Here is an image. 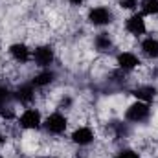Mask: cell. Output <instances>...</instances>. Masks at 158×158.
<instances>
[{
  "mask_svg": "<svg viewBox=\"0 0 158 158\" xmlns=\"http://www.w3.org/2000/svg\"><path fill=\"white\" fill-rule=\"evenodd\" d=\"M119 6L123 9H134L138 6V0H119Z\"/></svg>",
  "mask_w": 158,
  "mask_h": 158,
  "instance_id": "17",
  "label": "cell"
},
{
  "mask_svg": "<svg viewBox=\"0 0 158 158\" xmlns=\"http://www.w3.org/2000/svg\"><path fill=\"white\" fill-rule=\"evenodd\" d=\"M142 50H143V53H145L147 57L156 59L158 57V40L153 39V37H147V39L142 42Z\"/></svg>",
  "mask_w": 158,
  "mask_h": 158,
  "instance_id": "11",
  "label": "cell"
},
{
  "mask_svg": "<svg viewBox=\"0 0 158 158\" xmlns=\"http://www.w3.org/2000/svg\"><path fill=\"white\" fill-rule=\"evenodd\" d=\"M33 85H24V86H20L19 90H17V99L19 101H22V103H30L31 99H33Z\"/></svg>",
  "mask_w": 158,
  "mask_h": 158,
  "instance_id": "14",
  "label": "cell"
},
{
  "mask_svg": "<svg viewBox=\"0 0 158 158\" xmlns=\"http://www.w3.org/2000/svg\"><path fill=\"white\" fill-rule=\"evenodd\" d=\"M2 143H4V136L0 134V145H2Z\"/></svg>",
  "mask_w": 158,
  "mask_h": 158,
  "instance_id": "21",
  "label": "cell"
},
{
  "mask_svg": "<svg viewBox=\"0 0 158 158\" xmlns=\"http://www.w3.org/2000/svg\"><path fill=\"white\" fill-rule=\"evenodd\" d=\"M125 30L131 33V35H143L145 33V20L142 15H131L127 20H125Z\"/></svg>",
  "mask_w": 158,
  "mask_h": 158,
  "instance_id": "5",
  "label": "cell"
},
{
  "mask_svg": "<svg viewBox=\"0 0 158 158\" xmlns=\"http://www.w3.org/2000/svg\"><path fill=\"white\" fill-rule=\"evenodd\" d=\"M116 158H140V155L136 151H132V149H123L116 155Z\"/></svg>",
  "mask_w": 158,
  "mask_h": 158,
  "instance_id": "16",
  "label": "cell"
},
{
  "mask_svg": "<svg viewBox=\"0 0 158 158\" xmlns=\"http://www.w3.org/2000/svg\"><path fill=\"white\" fill-rule=\"evenodd\" d=\"M2 116H4V118H7V119H11L15 114H13L11 110H2Z\"/></svg>",
  "mask_w": 158,
  "mask_h": 158,
  "instance_id": "19",
  "label": "cell"
},
{
  "mask_svg": "<svg viewBox=\"0 0 158 158\" xmlns=\"http://www.w3.org/2000/svg\"><path fill=\"white\" fill-rule=\"evenodd\" d=\"M72 142L77 143V145H88V143H92L94 142L92 129H88V127H79V129H76L74 134H72Z\"/></svg>",
  "mask_w": 158,
  "mask_h": 158,
  "instance_id": "8",
  "label": "cell"
},
{
  "mask_svg": "<svg viewBox=\"0 0 158 158\" xmlns=\"http://www.w3.org/2000/svg\"><path fill=\"white\" fill-rule=\"evenodd\" d=\"M88 22L94 24V26H105V24H110L112 22V13L109 7L105 6H98V7H92L88 11Z\"/></svg>",
  "mask_w": 158,
  "mask_h": 158,
  "instance_id": "2",
  "label": "cell"
},
{
  "mask_svg": "<svg viewBox=\"0 0 158 158\" xmlns=\"http://www.w3.org/2000/svg\"><path fill=\"white\" fill-rule=\"evenodd\" d=\"M140 6L143 15H158V0H142Z\"/></svg>",
  "mask_w": 158,
  "mask_h": 158,
  "instance_id": "15",
  "label": "cell"
},
{
  "mask_svg": "<svg viewBox=\"0 0 158 158\" xmlns=\"http://www.w3.org/2000/svg\"><path fill=\"white\" fill-rule=\"evenodd\" d=\"M53 79H55V74H53L52 70H44V72H40V74H37V76L33 77L31 85H33V86H46V85H50Z\"/></svg>",
  "mask_w": 158,
  "mask_h": 158,
  "instance_id": "12",
  "label": "cell"
},
{
  "mask_svg": "<svg viewBox=\"0 0 158 158\" xmlns=\"http://www.w3.org/2000/svg\"><path fill=\"white\" fill-rule=\"evenodd\" d=\"M70 2H72V4H74V6H79V4H83V2H85V0H70Z\"/></svg>",
  "mask_w": 158,
  "mask_h": 158,
  "instance_id": "20",
  "label": "cell"
},
{
  "mask_svg": "<svg viewBox=\"0 0 158 158\" xmlns=\"http://www.w3.org/2000/svg\"><path fill=\"white\" fill-rule=\"evenodd\" d=\"M20 127L24 129H39L40 127V112L37 109H26L20 118H19Z\"/></svg>",
  "mask_w": 158,
  "mask_h": 158,
  "instance_id": "4",
  "label": "cell"
},
{
  "mask_svg": "<svg viewBox=\"0 0 158 158\" xmlns=\"http://www.w3.org/2000/svg\"><path fill=\"white\" fill-rule=\"evenodd\" d=\"M6 99H7V90H6L4 86H0V105H2Z\"/></svg>",
  "mask_w": 158,
  "mask_h": 158,
  "instance_id": "18",
  "label": "cell"
},
{
  "mask_svg": "<svg viewBox=\"0 0 158 158\" xmlns=\"http://www.w3.org/2000/svg\"><path fill=\"white\" fill-rule=\"evenodd\" d=\"M149 103H143V101H136L132 103L127 112H125V118L129 121H134V123H140V121H145L149 118Z\"/></svg>",
  "mask_w": 158,
  "mask_h": 158,
  "instance_id": "1",
  "label": "cell"
},
{
  "mask_svg": "<svg viewBox=\"0 0 158 158\" xmlns=\"http://www.w3.org/2000/svg\"><path fill=\"white\" fill-rule=\"evenodd\" d=\"M66 125H68V121L66 118L61 114V112H53V114H50L46 121H44V129L50 132V134H63L64 131H66Z\"/></svg>",
  "mask_w": 158,
  "mask_h": 158,
  "instance_id": "3",
  "label": "cell"
},
{
  "mask_svg": "<svg viewBox=\"0 0 158 158\" xmlns=\"http://www.w3.org/2000/svg\"><path fill=\"white\" fill-rule=\"evenodd\" d=\"M94 46H96V50H99V52H109V50L112 48V40L109 37V33H99V35L94 39Z\"/></svg>",
  "mask_w": 158,
  "mask_h": 158,
  "instance_id": "13",
  "label": "cell"
},
{
  "mask_svg": "<svg viewBox=\"0 0 158 158\" xmlns=\"http://www.w3.org/2000/svg\"><path fill=\"white\" fill-rule=\"evenodd\" d=\"M33 61L39 64V66H50L52 63H53V50L50 48V46H39V48H35V52H33Z\"/></svg>",
  "mask_w": 158,
  "mask_h": 158,
  "instance_id": "6",
  "label": "cell"
},
{
  "mask_svg": "<svg viewBox=\"0 0 158 158\" xmlns=\"http://www.w3.org/2000/svg\"><path fill=\"white\" fill-rule=\"evenodd\" d=\"M9 53H11V57H13L17 63H20V64L28 63V61H30V57H31V53H30L28 46H26V44H20V42H17V44H11V48H9Z\"/></svg>",
  "mask_w": 158,
  "mask_h": 158,
  "instance_id": "7",
  "label": "cell"
},
{
  "mask_svg": "<svg viewBox=\"0 0 158 158\" xmlns=\"http://www.w3.org/2000/svg\"><path fill=\"white\" fill-rule=\"evenodd\" d=\"M118 64L123 70H132V68H136L140 64V59L132 52H121L118 55Z\"/></svg>",
  "mask_w": 158,
  "mask_h": 158,
  "instance_id": "9",
  "label": "cell"
},
{
  "mask_svg": "<svg viewBox=\"0 0 158 158\" xmlns=\"http://www.w3.org/2000/svg\"><path fill=\"white\" fill-rule=\"evenodd\" d=\"M132 94H134V98H136L138 101L149 103V101H153V99L156 98V88L151 86V85H147V86H138V88L132 90Z\"/></svg>",
  "mask_w": 158,
  "mask_h": 158,
  "instance_id": "10",
  "label": "cell"
}]
</instances>
